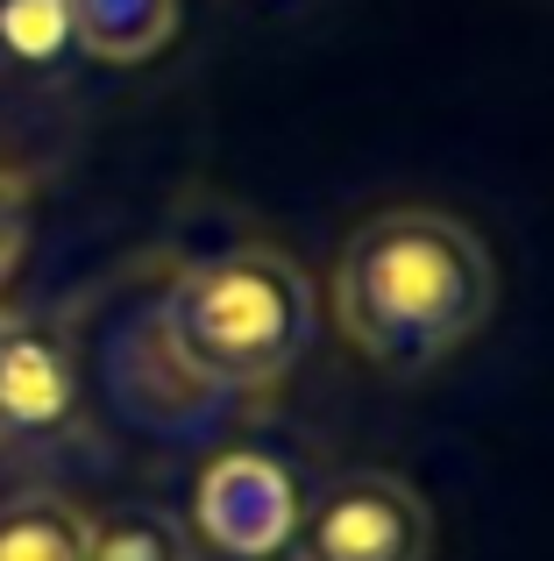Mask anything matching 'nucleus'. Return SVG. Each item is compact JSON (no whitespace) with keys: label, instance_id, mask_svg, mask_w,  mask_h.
<instances>
[{"label":"nucleus","instance_id":"10","mask_svg":"<svg viewBox=\"0 0 554 561\" xmlns=\"http://www.w3.org/2000/svg\"><path fill=\"white\" fill-rule=\"evenodd\" d=\"M22 249H28V179L0 157V291L22 271Z\"/></svg>","mask_w":554,"mask_h":561},{"label":"nucleus","instance_id":"3","mask_svg":"<svg viewBox=\"0 0 554 561\" xmlns=\"http://www.w3.org/2000/svg\"><path fill=\"white\" fill-rule=\"evenodd\" d=\"M291 561H434V512L391 469H348L305 497L291 526Z\"/></svg>","mask_w":554,"mask_h":561},{"label":"nucleus","instance_id":"9","mask_svg":"<svg viewBox=\"0 0 554 561\" xmlns=\"http://www.w3.org/2000/svg\"><path fill=\"white\" fill-rule=\"evenodd\" d=\"M85 561H199V540L164 505H114L85 519Z\"/></svg>","mask_w":554,"mask_h":561},{"label":"nucleus","instance_id":"8","mask_svg":"<svg viewBox=\"0 0 554 561\" xmlns=\"http://www.w3.org/2000/svg\"><path fill=\"white\" fill-rule=\"evenodd\" d=\"M85 505L43 483L0 497V561H85Z\"/></svg>","mask_w":554,"mask_h":561},{"label":"nucleus","instance_id":"12","mask_svg":"<svg viewBox=\"0 0 554 561\" xmlns=\"http://www.w3.org/2000/svg\"><path fill=\"white\" fill-rule=\"evenodd\" d=\"M0 328H8V313H0Z\"/></svg>","mask_w":554,"mask_h":561},{"label":"nucleus","instance_id":"6","mask_svg":"<svg viewBox=\"0 0 554 561\" xmlns=\"http://www.w3.org/2000/svg\"><path fill=\"white\" fill-rule=\"evenodd\" d=\"M85 65H157L178 36V0H65Z\"/></svg>","mask_w":554,"mask_h":561},{"label":"nucleus","instance_id":"5","mask_svg":"<svg viewBox=\"0 0 554 561\" xmlns=\"http://www.w3.org/2000/svg\"><path fill=\"white\" fill-rule=\"evenodd\" d=\"M79 412V348L65 320L8 313L0 328V448L14 440H50Z\"/></svg>","mask_w":554,"mask_h":561},{"label":"nucleus","instance_id":"4","mask_svg":"<svg viewBox=\"0 0 554 561\" xmlns=\"http://www.w3.org/2000/svg\"><path fill=\"white\" fill-rule=\"evenodd\" d=\"M305 512V491L277 455L228 448L193 483V540L228 561H270L291 548V526Z\"/></svg>","mask_w":554,"mask_h":561},{"label":"nucleus","instance_id":"11","mask_svg":"<svg viewBox=\"0 0 554 561\" xmlns=\"http://www.w3.org/2000/svg\"><path fill=\"white\" fill-rule=\"evenodd\" d=\"M250 8H291V0H250Z\"/></svg>","mask_w":554,"mask_h":561},{"label":"nucleus","instance_id":"7","mask_svg":"<svg viewBox=\"0 0 554 561\" xmlns=\"http://www.w3.org/2000/svg\"><path fill=\"white\" fill-rule=\"evenodd\" d=\"M79 43H71L65 0H0V79L57 93L79 71Z\"/></svg>","mask_w":554,"mask_h":561},{"label":"nucleus","instance_id":"1","mask_svg":"<svg viewBox=\"0 0 554 561\" xmlns=\"http://www.w3.org/2000/svg\"><path fill=\"white\" fill-rule=\"evenodd\" d=\"M327 306L370 370L427 377L498 313V256L441 206H384L342 234Z\"/></svg>","mask_w":554,"mask_h":561},{"label":"nucleus","instance_id":"2","mask_svg":"<svg viewBox=\"0 0 554 561\" xmlns=\"http://www.w3.org/2000/svg\"><path fill=\"white\" fill-rule=\"evenodd\" d=\"M320 328V291L285 249L235 242L193 256L150 313V342L193 391L242 398L277 391L305 363Z\"/></svg>","mask_w":554,"mask_h":561}]
</instances>
